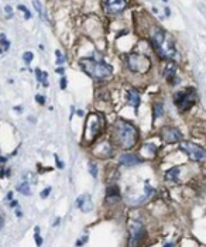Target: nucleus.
I'll use <instances>...</instances> for the list:
<instances>
[{
  "label": "nucleus",
  "mask_w": 206,
  "mask_h": 247,
  "mask_svg": "<svg viewBox=\"0 0 206 247\" xmlns=\"http://www.w3.org/2000/svg\"><path fill=\"white\" fill-rule=\"evenodd\" d=\"M54 158H55V163H57V167H58V168H64V164L59 161V158H58V155H57V154L54 155Z\"/></svg>",
  "instance_id": "c85d7f7f"
},
{
  "label": "nucleus",
  "mask_w": 206,
  "mask_h": 247,
  "mask_svg": "<svg viewBox=\"0 0 206 247\" xmlns=\"http://www.w3.org/2000/svg\"><path fill=\"white\" fill-rule=\"evenodd\" d=\"M162 1H168V0H162Z\"/></svg>",
  "instance_id": "f704fd0d"
},
{
  "label": "nucleus",
  "mask_w": 206,
  "mask_h": 247,
  "mask_svg": "<svg viewBox=\"0 0 206 247\" xmlns=\"http://www.w3.org/2000/svg\"><path fill=\"white\" fill-rule=\"evenodd\" d=\"M175 72H176V68H175V65H168L167 68H165V71H164V75L167 76V78H174V75H175Z\"/></svg>",
  "instance_id": "412c9836"
},
{
  "label": "nucleus",
  "mask_w": 206,
  "mask_h": 247,
  "mask_svg": "<svg viewBox=\"0 0 206 247\" xmlns=\"http://www.w3.org/2000/svg\"><path fill=\"white\" fill-rule=\"evenodd\" d=\"M86 240H88L86 237H83V239H81V240H78V242H76V246H81V244H83V243H86Z\"/></svg>",
  "instance_id": "2f4dec72"
},
{
  "label": "nucleus",
  "mask_w": 206,
  "mask_h": 247,
  "mask_svg": "<svg viewBox=\"0 0 206 247\" xmlns=\"http://www.w3.org/2000/svg\"><path fill=\"white\" fill-rule=\"evenodd\" d=\"M18 9H20V10H21V11L24 13V17H26V18H31V13L28 11V9H27L26 6L20 4V6H18Z\"/></svg>",
  "instance_id": "b1692460"
},
{
  "label": "nucleus",
  "mask_w": 206,
  "mask_h": 247,
  "mask_svg": "<svg viewBox=\"0 0 206 247\" xmlns=\"http://www.w3.org/2000/svg\"><path fill=\"white\" fill-rule=\"evenodd\" d=\"M162 113H164V106H162V103H160V102L155 103L154 105V119L162 116Z\"/></svg>",
  "instance_id": "aec40b11"
},
{
  "label": "nucleus",
  "mask_w": 206,
  "mask_h": 247,
  "mask_svg": "<svg viewBox=\"0 0 206 247\" xmlns=\"http://www.w3.org/2000/svg\"><path fill=\"white\" fill-rule=\"evenodd\" d=\"M106 199L107 200H113V202L120 199V196H119V186L117 185H110V186L106 188Z\"/></svg>",
  "instance_id": "4468645a"
},
{
  "label": "nucleus",
  "mask_w": 206,
  "mask_h": 247,
  "mask_svg": "<svg viewBox=\"0 0 206 247\" xmlns=\"http://www.w3.org/2000/svg\"><path fill=\"white\" fill-rule=\"evenodd\" d=\"M161 138L167 144H174L182 140V133L175 127H162L161 130Z\"/></svg>",
  "instance_id": "0eeeda50"
},
{
  "label": "nucleus",
  "mask_w": 206,
  "mask_h": 247,
  "mask_svg": "<svg viewBox=\"0 0 206 247\" xmlns=\"http://www.w3.org/2000/svg\"><path fill=\"white\" fill-rule=\"evenodd\" d=\"M57 72L58 74H64V68H57Z\"/></svg>",
  "instance_id": "72a5a7b5"
},
{
  "label": "nucleus",
  "mask_w": 206,
  "mask_h": 247,
  "mask_svg": "<svg viewBox=\"0 0 206 247\" xmlns=\"http://www.w3.org/2000/svg\"><path fill=\"white\" fill-rule=\"evenodd\" d=\"M127 64H129L130 71L144 74V72H147V71L151 68V59H150L148 57H145V55L131 54V55H129Z\"/></svg>",
  "instance_id": "39448f33"
},
{
  "label": "nucleus",
  "mask_w": 206,
  "mask_h": 247,
  "mask_svg": "<svg viewBox=\"0 0 206 247\" xmlns=\"http://www.w3.org/2000/svg\"><path fill=\"white\" fill-rule=\"evenodd\" d=\"M35 100H37L40 105H44V103H45V98L41 96V95H37V96H35Z\"/></svg>",
  "instance_id": "cd10ccee"
},
{
  "label": "nucleus",
  "mask_w": 206,
  "mask_h": 247,
  "mask_svg": "<svg viewBox=\"0 0 206 247\" xmlns=\"http://www.w3.org/2000/svg\"><path fill=\"white\" fill-rule=\"evenodd\" d=\"M33 6H34L35 10L38 11V14L41 16V18H42V20H47V17L44 14V10H42V6H41V3H40L38 0H33Z\"/></svg>",
  "instance_id": "6ab92c4d"
},
{
  "label": "nucleus",
  "mask_w": 206,
  "mask_h": 247,
  "mask_svg": "<svg viewBox=\"0 0 206 247\" xmlns=\"http://www.w3.org/2000/svg\"><path fill=\"white\" fill-rule=\"evenodd\" d=\"M127 100H129V103L134 107V110L137 112L141 99H140V93H138L136 89H127Z\"/></svg>",
  "instance_id": "9b49d317"
},
{
  "label": "nucleus",
  "mask_w": 206,
  "mask_h": 247,
  "mask_svg": "<svg viewBox=\"0 0 206 247\" xmlns=\"http://www.w3.org/2000/svg\"><path fill=\"white\" fill-rule=\"evenodd\" d=\"M92 119L90 116H88V120H86V126H85V137L88 140H92L93 137L98 136V133L100 130V119L95 123V126H92Z\"/></svg>",
  "instance_id": "1a4fd4ad"
},
{
  "label": "nucleus",
  "mask_w": 206,
  "mask_h": 247,
  "mask_svg": "<svg viewBox=\"0 0 206 247\" xmlns=\"http://www.w3.org/2000/svg\"><path fill=\"white\" fill-rule=\"evenodd\" d=\"M119 163L121 165H127V167H133V165L140 164V158H137V155L134 154H123L119 158Z\"/></svg>",
  "instance_id": "ddd939ff"
},
{
  "label": "nucleus",
  "mask_w": 206,
  "mask_h": 247,
  "mask_svg": "<svg viewBox=\"0 0 206 247\" xmlns=\"http://www.w3.org/2000/svg\"><path fill=\"white\" fill-rule=\"evenodd\" d=\"M76 206L82 211V212H90L92 209H93V203H92V199H90V196L88 195V194H85V195H81V196L76 199Z\"/></svg>",
  "instance_id": "9d476101"
},
{
  "label": "nucleus",
  "mask_w": 206,
  "mask_h": 247,
  "mask_svg": "<svg viewBox=\"0 0 206 247\" xmlns=\"http://www.w3.org/2000/svg\"><path fill=\"white\" fill-rule=\"evenodd\" d=\"M35 230V243H37V244H38V246H41V244H42V239H41V236H40V227H35L34 229Z\"/></svg>",
  "instance_id": "5701e85b"
},
{
  "label": "nucleus",
  "mask_w": 206,
  "mask_h": 247,
  "mask_svg": "<svg viewBox=\"0 0 206 247\" xmlns=\"http://www.w3.org/2000/svg\"><path fill=\"white\" fill-rule=\"evenodd\" d=\"M88 167H89V172H90V175H92L93 178H96V177H98V168H96V165L93 164V163H89Z\"/></svg>",
  "instance_id": "4be33fe9"
},
{
  "label": "nucleus",
  "mask_w": 206,
  "mask_h": 247,
  "mask_svg": "<svg viewBox=\"0 0 206 247\" xmlns=\"http://www.w3.org/2000/svg\"><path fill=\"white\" fill-rule=\"evenodd\" d=\"M16 189L23 195H30V185H28L27 181H21L20 184H17Z\"/></svg>",
  "instance_id": "dca6fc26"
},
{
  "label": "nucleus",
  "mask_w": 206,
  "mask_h": 247,
  "mask_svg": "<svg viewBox=\"0 0 206 247\" xmlns=\"http://www.w3.org/2000/svg\"><path fill=\"white\" fill-rule=\"evenodd\" d=\"M35 75H37V81L38 82H41L44 86H48V82H47V78H48V75H47V72H44V71H41V69H35Z\"/></svg>",
  "instance_id": "f3484780"
},
{
  "label": "nucleus",
  "mask_w": 206,
  "mask_h": 247,
  "mask_svg": "<svg viewBox=\"0 0 206 247\" xmlns=\"http://www.w3.org/2000/svg\"><path fill=\"white\" fill-rule=\"evenodd\" d=\"M55 54H57V64L58 65H61V64H64V61H65V58H64V55L59 52V51H55Z\"/></svg>",
  "instance_id": "a878e982"
},
{
  "label": "nucleus",
  "mask_w": 206,
  "mask_h": 247,
  "mask_svg": "<svg viewBox=\"0 0 206 247\" xmlns=\"http://www.w3.org/2000/svg\"><path fill=\"white\" fill-rule=\"evenodd\" d=\"M181 151H184L186 155H188L189 160L192 161H201V160H206V151L202 147L191 143V141H185V143H181Z\"/></svg>",
  "instance_id": "423d86ee"
},
{
  "label": "nucleus",
  "mask_w": 206,
  "mask_h": 247,
  "mask_svg": "<svg viewBox=\"0 0 206 247\" xmlns=\"http://www.w3.org/2000/svg\"><path fill=\"white\" fill-rule=\"evenodd\" d=\"M141 225L140 223H131L130 226V236H131V240H130V244L131 246H136L137 242L140 240V236H141Z\"/></svg>",
  "instance_id": "f8f14e48"
},
{
  "label": "nucleus",
  "mask_w": 206,
  "mask_h": 247,
  "mask_svg": "<svg viewBox=\"0 0 206 247\" xmlns=\"http://www.w3.org/2000/svg\"><path fill=\"white\" fill-rule=\"evenodd\" d=\"M174 102H175V105L179 107L181 112H186V110H189V109L195 105V102H196L195 89H193V88H189V89H185V90H181V92L175 93Z\"/></svg>",
  "instance_id": "20e7f679"
},
{
  "label": "nucleus",
  "mask_w": 206,
  "mask_h": 247,
  "mask_svg": "<svg viewBox=\"0 0 206 247\" xmlns=\"http://www.w3.org/2000/svg\"><path fill=\"white\" fill-rule=\"evenodd\" d=\"M17 200H11V202H10V206H11V208H14V206H17Z\"/></svg>",
  "instance_id": "473e14b6"
},
{
  "label": "nucleus",
  "mask_w": 206,
  "mask_h": 247,
  "mask_svg": "<svg viewBox=\"0 0 206 247\" xmlns=\"http://www.w3.org/2000/svg\"><path fill=\"white\" fill-rule=\"evenodd\" d=\"M61 88H62V89H65V88H67V78H65V76H62V78H61Z\"/></svg>",
  "instance_id": "7c9ffc66"
},
{
  "label": "nucleus",
  "mask_w": 206,
  "mask_h": 247,
  "mask_svg": "<svg viewBox=\"0 0 206 247\" xmlns=\"http://www.w3.org/2000/svg\"><path fill=\"white\" fill-rule=\"evenodd\" d=\"M23 59H24L27 64H30V62L33 61V52H30V51H28V52H26V54L23 55Z\"/></svg>",
  "instance_id": "393cba45"
},
{
  "label": "nucleus",
  "mask_w": 206,
  "mask_h": 247,
  "mask_svg": "<svg viewBox=\"0 0 206 247\" xmlns=\"http://www.w3.org/2000/svg\"><path fill=\"white\" fill-rule=\"evenodd\" d=\"M151 43H153L155 52L161 58L172 59L176 55V49H175V45H174V41L165 31L155 30L154 33L151 34Z\"/></svg>",
  "instance_id": "f03ea898"
},
{
  "label": "nucleus",
  "mask_w": 206,
  "mask_h": 247,
  "mask_svg": "<svg viewBox=\"0 0 206 247\" xmlns=\"http://www.w3.org/2000/svg\"><path fill=\"white\" fill-rule=\"evenodd\" d=\"M113 137L116 144H119L124 150H130L136 146L138 140V132L137 129L124 120H117L113 126Z\"/></svg>",
  "instance_id": "f257e3e1"
},
{
  "label": "nucleus",
  "mask_w": 206,
  "mask_h": 247,
  "mask_svg": "<svg viewBox=\"0 0 206 247\" xmlns=\"http://www.w3.org/2000/svg\"><path fill=\"white\" fill-rule=\"evenodd\" d=\"M0 45H1V54H4V52L9 49V47H10V43H9V40L6 38V34L4 33L0 34Z\"/></svg>",
  "instance_id": "a211bd4d"
},
{
  "label": "nucleus",
  "mask_w": 206,
  "mask_h": 247,
  "mask_svg": "<svg viewBox=\"0 0 206 247\" xmlns=\"http://www.w3.org/2000/svg\"><path fill=\"white\" fill-rule=\"evenodd\" d=\"M50 194H51V186H48V188H45V189H44V191L41 192V198H42V199H45V198L48 196Z\"/></svg>",
  "instance_id": "bb28decb"
},
{
  "label": "nucleus",
  "mask_w": 206,
  "mask_h": 247,
  "mask_svg": "<svg viewBox=\"0 0 206 247\" xmlns=\"http://www.w3.org/2000/svg\"><path fill=\"white\" fill-rule=\"evenodd\" d=\"M4 10H6V13H7V17L13 16V11H11V7H10V6H6V7H4Z\"/></svg>",
  "instance_id": "c756f323"
},
{
  "label": "nucleus",
  "mask_w": 206,
  "mask_h": 247,
  "mask_svg": "<svg viewBox=\"0 0 206 247\" xmlns=\"http://www.w3.org/2000/svg\"><path fill=\"white\" fill-rule=\"evenodd\" d=\"M103 7L107 13L117 14L127 7V0H103Z\"/></svg>",
  "instance_id": "6e6552de"
},
{
  "label": "nucleus",
  "mask_w": 206,
  "mask_h": 247,
  "mask_svg": "<svg viewBox=\"0 0 206 247\" xmlns=\"http://www.w3.org/2000/svg\"><path fill=\"white\" fill-rule=\"evenodd\" d=\"M79 65L82 66V69L90 78L98 79V81L109 78L112 75V72H113L112 66L107 65L106 62H100V61H96V59H92V58L79 59Z\"/></svg>",
  "instance_id": "7ed1b4c3"
},
{
  "label": "nucleus",
  "mask_w": 206,
  "mask_h": 247,
  "mask_svg": "<svg viewBox=\"0 0 206 247\" xmlns=\"http://www.w3.org/2000/svg\"><path fill=\"white\" fill-rule=\"evenodd\" d=\"M178 175H179V168L175 167V168H171L165 172V181L168 182H175L178 181Z\"/></svg>",
  "instance_id": "2eb2a0df"
}]
</instances>
